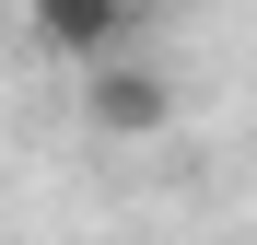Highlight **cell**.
<instances>
[{
    "mask_svg": "<svg viewBox=\"0 0 257 245\" xmlns=\"http://www.w3.org/2000/svg\"><path fill=\"white\" fill-rule=\"evenodd\" d=\"M94 129H117V140H152L164 117H176V94H164V70H141V59H94Z\"/></svg>",
    "mask_w": 257,
    "mask_h": 245,
    "instance_id": "obj_1",
    "label": "cell"
},
{
    "mask_svg": "<svg viewBox=\"0 0 257 245\" xmlns=\"http://www.w3.org/2000/svg\"><path fill=\"white\" fill-rule=\"evenodd\" d=\"M24 12H35V35H47L59 59H105L128 35V0H24Z\"/></svg>",
    "mask_w": 257,
    "mask_h": 245,
    "instance_id": "obj_2",
    "label": "cell"
}]
</instances>
